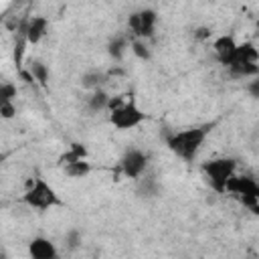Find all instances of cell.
<instances>
[{
    "label": "cell",
    "mask_w": 259,
    "mask_h": 259,
    "mask_svg": "<svg viewBox=\"0 0 259 259\" xmlns=\"http://www.w3.org/2000/svg\"><path fill=\"white\" fill-rule=\"evenodd\" d=\"M210 127L212 125L206 123V125H194V127L182 130V132H172V134L166 136V146L178 158H182L186 162H192L196 158L202 142L206 140Z\"/></svg>",
    "instance_id": "1"
},
{
    "label": "cell",
    "mask_w": 259,
    "mask_h": 259,
    "mask_svg": "<svg viewBox=\"0 0 259 259\" xmlns=\"http://www.w3.org/2000/svg\"><path fill=\"white\" fill-rule=\"evenodd\" d=\"M206 182L210 184V188L219 194L227 192V184L229 180L235 176V170H237V160L235 158H212V160H206L202 162L200 166Z\"/></svg>",
    "instance_id": "2"
},
{
    "label": "cell",
    "mask_w": 259,
    "mask_h": 259,
    "mask_svg": "<svg viewBox=\"0 0 259 259\" xmlns=\"http://www.w3.org/2000/svg\"><path fill=\"white\" fill-rule=\"evenodd\" d=\"M22 202L32 206V208H38V210H49L53 206H63V200L59 198L57 190L40 176H36L34 180L28 182V188L22 194Z\"/></svg>",
    "instance_id": "3"
},
{
    "label": "cell",
    "mask_w": 259,
    "mask_h": 259,
    "mask_svg": "<svg viewBox=\"0 0 259 259\" xmlns=\"http://www.w3.org/2000/svg\"><path fill=\"white\" fill-rule=\"evenodd\" d=\"M146 119V113L136 105L134 99L125 101L121 107H117L115 111L109 113V123L117 130H132L136 125H140Z\"/></svg>",
    "instance_id": "4"
},
{
    "label": "cell",
    "mask_w": 259,
    "mask_h": 259,
    "mask_svg": "<svg viewBox=\"0 0 259 259\" xmlns=\"http://www.w3.org/2000/svg\"><path fill=\"white\" fill-rule=\"evenodd\" d=\"M146 168H148V154H144L138 148H130L123 152V156L119 160V170L123 172V176L140 178Z\"/></svg>",
    "instance_id": "5"
},
{
    "label": "cell",
    "mask_w": 259,
    "mask_h": 259,
    "mask_svg": "<svg viewBox=\"0 0 259 259\" xmlns=\"http://www.w3.org/2000/svg\"><path fill=\"white\" fill-rule=\"evenodd\" d=\"M212 51L217 55V61L225 67H229L233 63V57H235V51H237V42L233 38V34H221L214 38L212 42Z\"/></svg>",
    "instance_id": "6"
},
{
    "label": "cell",
    "mask_w": 259,
    "mask_h": 259,
    "mask_svg": "<svg viewBox=\"0 0 259 259\" xmlns=\"http://www.w3.org/2000/svg\"><path fill=\"white\" fill-rule=\"evenodd\" d=\"M28 257L30 259H59V251L51 239L34 237L28 243Z\"/></svg>",
    "instance_id": "7"
},
{
    "label": "cell",
    "mask_w": 259,
    "mask_h": 259,
    "mask_svg": "<svg viewBox=\"0 0 259 259\" xmlns=\"http://www.w3.org/2000/svg\"><path fill=\"white\" fill-rule=\"evenodd\" d=\"M227 192H233L235 196H259V182L251 176H233L227 184Z\"/></svg>",
    "instance_id": "8"
},
{
    "label": "cell",
    "mask_w": 259,
    "mask_h": 259,
    "mask_svg": "<svg viewBox=\"0 0 259 259\" xmlns=\"http://www.w3.org/2000/svg\"><path fill=\"white\" fill-rule=\"evenodd\" d=\"M138 14H140V30H138V36L136 38H142V40L152 38L154 32H156V22H158L156 10L142 8V10H138Z\"/></svg>",
    "instance_id": "9"
},
{
    "label": "cell",
    "mask_w": 259,
    "mask_h": 259,
    "mask_svg": "<svg viewBox=\"0 0 259 259\" xmlns=\"http://www.w3.org/2000/svg\"><path fill=\"white\" fill-rule=\"evenodd\" d=\"M233 63H255V65H259V49L251 40H245V42L237 45Z\"/></svg>",
    "instance_id": "10"
},
{
    "label": "cell",
    "mask_w": 259,
    "mask_h": 259,
    "mask_svg": "<svg viewBox=\"0 0 259 259\" xmlns=\"http://www.w3.org/2000/svg\"><path fill=\"white\" fill-rule=\"evenodd\" d=\"M49 30V20L40 14L36 16H30V22H28V45H36L42 40V36L47 34Z\"/></svg>",
    "instance_id": "11"
},
{
    "label": "cell",
    "mask_w": 259,
    "mask_h": 259,
    "mask_svg": "<svg viewBox=\"0 0 259 259\" xmlns=\"http://www.w3.org/2000/svg\"><path fill=\"white\" fill-rule=\"evenodd\" d=\"M107 81H109V75L105 71H99V69H91V71H87V73L81 75V87L83 89H89V91L101 89Z\"/></svg>",
    "instance_id": "12"
},
{
    "label": "cell",
    "mask_w": 259,
    "mask_h": 259,
    "mask_svg": "<svg viewBox=\"0 0 259 259\" xmlns=\"http://www.w3.org/2000/svg\"><path fill=\"white\" fill-rule=\"evenodd\" d=\"M81 160H87V148H85L83 144H79V142H73V144L69 146V150L59 156L57 162H59V166L63 168V166H69V164L81 162Z\"/></svg>",
    "instance_id": "13"
},
{
    "label": "cell",
    "mask_w": 259,
    "mask_h": 259,
    "mask_svg": "<svg viewBox=\"0 0 259 259\" xmlns=\"http://www.w3.org/2000/svg\"><path fill=\"white\" fill-rule=\"evenodd\" d=\"M227 69H229L231 77H235V79H253L259 75V65H255V63H233Z\"/></svg>",
    "instance_id": "14"
},
{
    "label": "cell",
    "mask_w": 259,
    "mask_h": 259,
    "mask_svg": "<svg viewBox=\"0 0 259 259\" xmlns=\"http://www.w3.org/2000/svg\"><path fill=\"white\" fill-rule=\"evenodd\" d=\"M130 42H132V40H127V36H123V34L113 36V38L107 42V55H109L113 61H121L123 55H125V51L130 49Z\"/></svg>",
    "instance_id": "15"
},
{
    "label": "cell",
    "mask_w": 259,
    "mask_h": 259,
    "mask_svg": "<svg viewBox=\"0 0 259 259\" xmlns=\"http://www.w3.org/2000/svg\"><path fill=\"white\" fill-rule=\"evenodd\" d=\"M109 95L103 91V89H97V91H91V95L87 97V109L91 113H99V111H107L109 107Z\"/></svg>",
    "instance_id": "16"
},
{
    "label": "cell",
    "mask_w": 259,
    "mask_h": 259,
    "mask_svg": "<svg viewBox=\"0 0 259 259\" xmlns=\"http://www.w3.org/2000/svg\"><path fill=\"white\" fill-rule=\"evenodd\" d=\"M28 71L32 73L34 81H36L42 89H47V87H49V67H47L42 61H38V59L30 61V63H28Z\"/></svg>",
    "instance_id": "17"
},
{
    "label": "cell",
    "mask_w": 259,
    "mask_h": 259,
    "mask_svg": "<svg viewBox=\"0 0 259 259\" xmlns=\"http://www.w3.org/2000/svg\"><path fill=\"white\" fill-rule=\"evenodd\" d=\"M63 172L69 176V178H85L89 172H91V164L87 160H81V162H73L69 166H63Z\"/></svg>",
    "instance_id": "18"
},
{
    "label": "cell",
    "mask_w": 259,
    "mask_h": 259,
    "mask_svg": "<svg viewBox=\"0 0 259 259\" xmlns=\"http://www.w3.org/2000/svg\"><path fill=\"white\" fill-rule=\"evenodd\" d=\"M130 49H132V53H134L140 61H150V59H152V51H150V47L146 45V40H142V38H132Z\"/></svg>",
    "instance_id": "19"
},
{
    "label": "cell",
    "mask_w": 259,
    "mask_h": 259,
    "mask_svg": "<svg viewBox=\"0 0 259 259\" xmlns=\"http://www.w3.org/2000/svg\"><path fill=\"white\" fill-rule=\"evenodd\" d=\"M81 241H83V235H81L79 229H69L65 233V247L69 251H77L81 247Z\"/></svg>",
    "instance_id": "20"
},
{
    "label": "cell",
    "mask_w": 259,
    "mask_h": 259,
    "mask_svg": "<svg viewBox=\"0 0 259 259\" xmlns=\"http://www.w3.org/2000/svg\"><path fill=\"white\" fill-rule=\"evenodd\" d=\"M14 97H16V85L4 81L0 85V103H14Z\"/></svg>",
    "instance_id": "21"
},
{
    "label": "cell",
    "mask_w": 259,
    "mask_h": 259,
    "mask_svg": "<svg viewBox=\"0 0 259 259\" xmlns=\"http://www.w3.org/2000/svg\"><path fill=\"white\" fill-rule=\"evenodd\" d=\"M138 192H140V196H156V194H158V184H156V180H152V178L142 180Z\"/></svg>",
    "instance_id": "22"
},
{
    "label": "cell",
    "mask_w": 259,
    "mask_h": 259,
    "mask_svg": "<svg viewBox=\"0 0 259 259\" xmlns=\"http://www.w3.org/2000/svg\"><path fill=\"white\" fill-rule=\"evenodd\" d=\"M0 115L4 119H12L16 115V105L14 103H0Z\"/></svg>",
    "instance_id": "23"
},
{
    "label": "cell",
    "mask_w": 259,
    "mask_h": 259,
    "mask_svg": "<svg viewBox=\"0 0 259 259\" xmlns=\"http://www.w3.org/2000/svg\"><path fill=\"white\" fill-rule=\"evenodd\" d=\"M247 93H249L253 99H257V101H259V75H257V77H253V79L247 83Z\"/></svg>",
    "instance_id": "24"
},
{
    "label": "cell",
    "mask_w": 259,
    "mask_h": 259,
    "mask_svg": "<svg viewBox=\"0 0 259 259\" xmlns=\"http://www.w3.org/2000/svg\"><path fill=\"white\" fill-rule=\"evenodd\" d=\"M192 34H194V38H196V40H206V38H210L212 30H210L208 26H198V28H194V30H192Z\"/></svg>",
    "instance_id": "25"
},
{
    "label": "cell",
    "mask_w": 259,
    "mask_h": 259,
    "mask_svg": "<svg viewBox=\"0 0 259 259\" xmlns=\"http://www.w3.org/2000/svg\"><path fill=\"white\" fill-rule=\"evenodd\" d=\"M2 259H12V257H8V255H2Z\"/></svg>",
    "instance_id": "26"
},
{
    "label": "cell",
    "mask_w": 259,
    "mask_h": 259,
    "mask_svg": "<svg viewBox=\"0 0 259 259\" xmlns=\"http://www.w3.org/2000/svg\"><path fill=\"white\" fill-rule=\"evenodd\" d=\"M255 24H257V28H259V20H257V22H255Z\"/></svg>",
    "instance_id": "27"
}]
</instances>
